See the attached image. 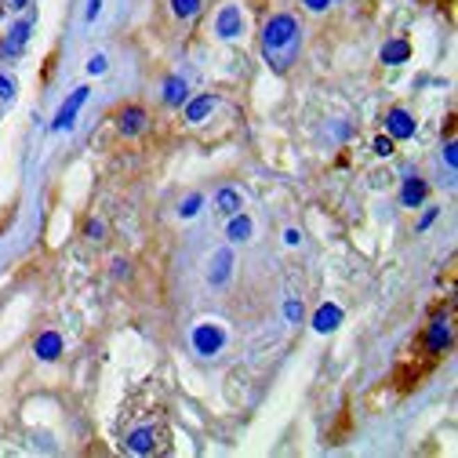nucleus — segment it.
<instances>
[{
	"label": "nucleus",
	"mask_w": 458,
	"mask_h": 458,
	"mask_svg": "<svg viewBox=\"0 0 458 458\" xmlns=\"http://www.w3.org/2000/svg\"><path fill=\"white\" fill-rule=\"evenodd\" d=\"M15 95V84L8 81V76H0V99H11Z\"/></svg>",
	"instance_id": "nucleus-24"
},
{
	"label": "nucleus",
	"mask_w": 458,
	"mask_h": 458,
	"mask_svg": "<svg viewBox=\"0 0 458 458\" xmlns=\"http://www.w3.org/2000/svg\"><path fill=\"white\" fill-rule=\"evenodd\" d=\"M284 317H288V320H298V317H302V306H298V302H288V306H284Z\"/></svg>",
	"instance_id": "nucleus-22"
},
{
	"label": "nucleus",
	"mask_w": 458,
	"mask_h": 458,
	"mask_svg": "<svg viewBox=\"0 0 458 458\" xmlns=\"http://www.w3.org/2000/svg\"><path fill=\"white\" fill-rule=\"evenodd\" d=\"M58 353H62V338L55 335V331H47V335L37 338V357L40 360H55Z\"/></svg>",
	"instance_id": "nucleus-10"
},
{
	"label": "nucleus",
	"mask_w": 458,
	"mask_h": 458,
	"mask_svg": "<svg viewBox=\"0 0 458 458\" xmlns=\"http://www.w3.org/2000/svg\"><path fill=\"white\" fill-rule=\"evenodd\" d=\"M11 4H15V8H26V4H29V0H11Z\"/></svg>",
	"instance_id": "nucleus-27"
},
{
	"label": "nucleus",
	"mask_w": 458,
	"mask_h": 458,
	"mask_svg": "<svg viewBox=\"0 0 458 458\" xmlns=\"http://www.w3.org/2000/svg\"><path fill=\"white\" fill-rule=\"evenodd\" d=\"M306 4H309V8H313V11H324V8H327V4H331V0H306Z\"/></svg>",
	"instance_id": "nucleus-26"
},
{
	"label": "nucleus",
	"mask_w": 458,
	"mask_h": 458,
	"mask_svg": "<svg viewBox=\"0 0 458 458\" xmlns=\"http://www.w3.org/2000/svg\"><path fill=\"white\" fill-rule=\"evenodd\" d=\"M444 161H448V164H451V167H455V164H458V153H455V142H451V146H448V149H444Z\"/></svg>",
	"instance_id": "nucleus-25"
},
{
	"label": "nucleus",
	"mask_w": 458,
	"mask_h": 458,
	"mask_svg": "<svg viewBox=\"0 0 458 458\" xmlns=\"http://www.w3.org/2000/svg\"><path fill=\"white\" fill-rule=\"evenodd\" d=\"M247 236H251V218L247 215H236L229 222V240L236 244V240H247Z\"/></svg>",
	"instance_id": "nucleus-18"
},
{
	"label": "nucleus",
	"mask_w": 458,
	"mask_h": 458,
	"mask_svg": "<svg viewBox=\"0 0 458 458\" xmlns=\"http://www.w3.org/2000/svg\"><path fill=\"white\" fill-rule=\"evenodd\" d=\"M88 73H106V58H102V55H95V58L88 62Z\"/></svg>",
	"instance_id": "nucleus-23"
},
{
	"label": "nucleus",
	"mask_w": 458,
	"mask_h": 458,
	"mask_svg": "<svg viewBox=\"0 0 458 458\" xmlns=\"http://www.w3.org/2000/svg\"><path fill=\"white\" fill-rule=\"evenodd\" d=\"M171 8H175L179 19H189V15L200 11V0H171Z\"/></svg>",
	"instance_id": "nucleus-19"
},
{
	"label": "nucleus",
	"mask_w": 458,
	"mask_h": 458,
	"mask_svg": "<svg viewBox=\"0 0 458 458\" xmlns=\"http://www.w3.org/2000/svg\"><path fill=\"white\" fill-rule=\"evenodd\" d=\"M229 270H233V255H229V251H218V255H215V270H211V284H226Z\"/></svg>",
	"instance_id": "nucleus-14"
},
{
	"label": "nucleus",
	"mask_w": 458,
	"mask_h": 458,
	"mask_svg": "<svg viewBox=\"0 0 458 458\" xmlns=\"http://www.w3.org/2000/svg\"><path fill=\"white\" fill-rule=\"evenodd\" d=\"M182 99H186V81L182 76H171V81L164 84V102L167 106H182Z\"/></svg>",
	"instance_id": "nucleus-15"
},
{
	"label": "nucleus",
	"mask_w": 458,
	"mask_h": 458,
	"mask_svg": "<svg viewBox=\"0 0 458 458\" xmlns=\"http://www.w3.org/2000/svg\"><path fill=\"white\" fill-rule=\"evenodd\" d=\"M375 153H378V156H389V153H393V138H386V135L375 138Z\"/></svg>",
	"instance_id": "nucleus-21"
},
{
	"label": "nucleus",
	"mask_w": 458,
	"mask_h": 458,
	"mask_svg": "<svg viewBox=\"0 0 458 458\" xmlns=\"http://www.w3.org/2000/svg\"><path fill=\"white\" fill-rule=\"evenodd\" d=\"M386 128H389L393 138H411V135H415V120L407 117L404 109H393V113L386 117Z\"/></svg>",
	"instance_id": "nucleus-5"
},
{
	"label": "nucleus",
	"mask_w": 458,
	"mask_h": 458,
	"mask_svg": "<svg viewBox=\"0 0 458 458\" xmlns=\"http://www.w3.org/2000/svg\"><path fill=\"white\" fill-rule=\"evenodd\" d=\"M262 51H265V62L277 69V73H288V66L298 55V22L291 15H277L270 19L262 33Z\"/></svg>",
	"instance_id": "nucleus-1"
},
{
	"label": "nucleus",
	"mask_w": 458,
	"mask_h": 458,
	"mask_svg": "<svg viewBox=\"0 0 458 458\" xmlns=\"http://www.w3.org/2000/svg\"><path fill=\"white\" fill-rule=\"evenodd\" d=\"M128 448H131L135 455H149V451L156 448V433H153V430H135V433L128 436Z\"/></svg>",
	"instance_id": "nucleus-9"
},
{
	"label": "nucleus",
	"mask_w": 458,
	"mask_h": 458,
	"mask_svg": "<svg viewBox=\"0 0 458 458\" xmlns=\"http://www.w3.org/2000/svg\"><path fill=\"white\" fill-rule=\"evenodd\" d=\"M211 106H215V99H211V95H200V99H193V102H189V109H186V117L189 120H204V117H208L211 113Z\"/></svg>",
	"instance_id": "nucleus-16"
},
{
	"label": "nucleus",
	"mask_w": 458,
	"mask_h": 458,
	"mask_svg": "<svg viewBox=\"0 0 458 458\" xmlns=\"http://www.w3.org/2000/svg\"><path fill=\"white\" fill-rule=\"evenodd\" d=\"M338 324H342V309L338 306H320L317 317H313V327L317 331H335Z\"/></svg>",
	"instance_id": "nucleus-6"
},
{
	"label": "nucleus",
	"mask_w": 458,
	"mask_h": 458,
	"mask_svg": "<svg viewBox=\"0 0 458 458\" xmlns=\"http://www.w3.org/2000/svg\"><path fill=\"white\" fill-rule=\"evenodd\" d=\"M197 211H200V197H189V200L182 204V208H179V215H182V218H193Z\"/></svg>",
	"instance_id": "nucleus-20"
},
{
	"label": "nucleus",
	"mask_w": 458,
	"mask_h": 458,
	"mask_svg": "<svg viewBox=\"0 0 458 458\" xmlns=\"http://www.w3.org/2000/svg\"><path fill=\"white\" fill-rule=\"evenodd\" d=\"M29 29H33V19H22L19 26L11 29V37H8V44H4V51H8V55L22 51V44H26V37H29Z\"/></svg>",
	"instance_id": "nucleus-11"
},
{
	"label": "nucleus",
	"mask_w": 458,
	"mask_h": 458,
	"mask_svg": "<svg viewBox=\"0 0 458 458\" xmlns=\"http://www.w3.org/2000/svg\"><path fill=\"white\" fill-rule=\"evenodd\" d=\"M400 200H404V208H418V204L425 200V182L411 175V179L404 182V193H400Z\"/></svg>",
	"instance_id": "nucleus-7"
},
{
	"label": "nucleus",
	"mask_w": 458,
	"mask_h": 458,
	"mask_svg": "<svg viewBox=\"0 0 458 458\" xmlns=\"http://www.w3.org/2000/svg\"><path fill=\"white\" fill-rule=\"evenodd\" d=\"M142 124H146V113H142V109H135V106L120 113V131H124V135H138Z\"/></svg>",
	"instance_id": "nucleus-13"
},
{
	"label": "nucleus",
	"mask_w": 458,
	"mask_h": 458,
	"mask_svg": "<svg viewBox=\"0 0 458 458\" xmlns=\"http://www.w3.org/2000/svg\"><path fill=\"white\" fill-rule=\"evenodd\" d=\"M240 29H244L240 8H222V15H218V37L233 40V37H240Z\"/></svg>",
	"instance_id": "nucleus-4"
},
{
	"label": "nucleus",
	"mask_w": 458,
	"mask_h": 458,
	"mask_svg": "<svg viewBox=\"0 0 458 458\" xmlns=\"http://www.w3.org/2000/svg\"><path fill=\"white\" fill-rule=\"evenodd\" d=\"M84 99H88V88H76V91L69 95V102H66V106H62V109H58V117L51 120V128H55V131H62V128H69V124H73V117H76V109H81V106H84Z\"/></svg>",
	"instance_id": "nucleus-3"
},
{
	"label": "nucleus",
	"mask_w": 458,
	"mask_h": 458,
	"mask_svg": "<svg viewBox=\"0 0 458 458\" xmlns=\"http://www.w3.org/2000/svg\"><path fill=\"white\" fill-rule=\"evenodd\" d=\"M218 211L236 215L240 211V193H236V189H218Z\"/></svg>",
	"instance_id": "nucleus-17"
},
{
	"label": "nucleus",
	"mask_w": 458,
	"mask_h": 458,
	"mask_svg": "<svg viewBox=\"0 0 458 458\" xmlns=\"http://www.w3.org/2000/svg\"><path fill=\"white\" fill-rule=\"evenodd\" d=\"M222 342H226V335H222V327H215V324H200L193 331V345H197V353H204V357L218 353L222 350Z\"/></svg>",
	"instance_id": "nucleus-2"
},
{
	"label": "nucleus",
	"mask_w": 458,
	"mask_h": 458,
	"mask_svg": "<svg viewBox=\"0 0 458 458\" xmlns=\"http://www.w3.org/2000/svg\"><path fill=\"white\" fill-rule=\"evenodd\" d=\"M448 342H451V331H448V320L440 317V320H433V324H430V350H433V353H440Z\"/></svg>",
	"instance_id": "nucleus-12"
},
{
	"label": "nucleus",
	"mask_w": 458,
	"mask_h": 458,
	"mask_svg": "<svg viewBox=\"0 0 458 458\" xmlns=\"http://www.w3.org/2000/svg\"><path fill=\"white\" fill-rule=\"evenodd\" d=\"M407 55H411L407 40H389L382 47V62H386V66H400V62H407Z\"/></svg>",
	"instance_id": "nucleus-8"
}]
</instances>
